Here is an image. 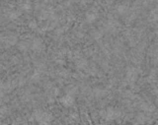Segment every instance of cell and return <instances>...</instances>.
Wrapping results in <instances>:
<instances>
[{"label": "cell", "instance_id": "obj_1", "mask_svg": "<svg viewBox=\"0 0 158 125\" xmlns=\"http://www.w3.org/2000/svg\"><path fill=\"white\" fill-rule=\"evenodd\" d=\"M34 118L37 120L39 123H50L52 120V115L48 112L37 111L34 114Z\"/></svg>", "mask_w": 158, "mask_h": 125}, {"label": "cell", "instance_id": "obj_2", "mask_svg": "<svg viewBox=\"0 0 158 125\" xmlns=\"http://www.w3.org/2000/svg\"><path fill=\"white\" fill-rule=\"evenodd\" d=\"M60 103H61L62 105L66 106V107H69V106L73 105L74 103V99L73 97L71 96V95H65L64 97H62L61 99H60Z\"/></svg>", "mask_w": 158, "mask_h": 125}, {"label": "cell", "instance_id": "obj_3", "mask_svg": "<svg viewBox=\"0 0 158 125\" xmlns=\"http://www.w3.org/2000/svg\"><path fill=\"white\" fill-rule=\"evenodd\" d=\"M32 48H33L34 50H42L44 48V43L42 40H40V39H35L33 41V43H32Z\"/></svg>", "mask_w": 158, "mask_h": 125}, {"label": "cell", "instance_id": "obj_4", "mask_svg": "<svg viewBox=\"0 0 158 125\" xmlns=\"http://www.w3.org/2000/svg\"><path fill=\"white\" fill-rule=\"evenodd\" d=\"M96 18H97V14L94 12H89V13H87V15H86V19H87V21H89V22L94 21Z\"/></svg>", "mask_w": 158, "mask_h": 125}, {"label": "cell", "instance_id": "obj_5", "mask_svg": "<svg viewBox=\"0 0 158 125\" xmlns=\"http://www.w3.org/2000/svg\"><path fill=\"white\" fill-rule=\"evenodd\" d=\"M8 17L10 18V19H17L18 17H19V13L16 12V11H12V12H9L8 13Z\"/></svg>", "mask_w": 158, "mask_h": 125}, {"label": "cell", "instance_id": "obj_6", "mask_svg": "<svg viewBox=\"0 0 158 125\" xmlns=\"http://www.w3.org/2000/svg\"><path fill=\"white\" fill-rule=\"evenodd\" d=\"M29 27L31 28V29H36V28H37V23L35 22V21H33V22H30Z\"/></svg>", "mask_w": 158, "mask_h": 125}, {"label": "cell", "instance_id": "obj_7", "mask_svg": "<svg viewBox=\"0 0 158 125\" xmlns=\"http://www.w3.org/2000/svg\"><path fill=\"white\" fill-rule=\"evenodd\" d=\"M0 68H1V66H0Z\"/></svg>", "mask_w": 158, "mask_h": 125}]
</instances>
